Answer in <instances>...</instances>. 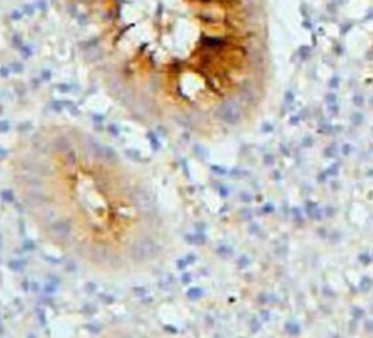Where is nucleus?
Here are the masks:
<instances>
[{
    "mask_svg": "<svg viewBox=\"0 0 373 338\" xmlns=\"http://www.w3.org/2000/svg\"><path fill=\"white\" fill-rule=\"evenodd\" d=\"M219 114H220V117H222L224 121L233 124V122H236L238 118H239V109H238V106H236L235 104L229 102V104H224V105L219 109Z\"/></svg>",
    "mask_w": 373,
    "mask_h": 338,
    "instance_id": "nucleus-1",
    "label": "nucleus"
},
{
    "mask_svg": "<svg viewBox=\"0 0 373 338\" xmlns=\"http://www.w3.org/2000/svg\"><path fill=\"white\" fill-rule=\"evenodd\" d=\"M200 296V290L198 288H196V290H191L190 292V297H198Z\"/></svg>",
    "mask_w": 373,
    "mask_h": 338,
    "instance_id": "nucleus-2",
    "label": "nucleus"
}]
</instances>
